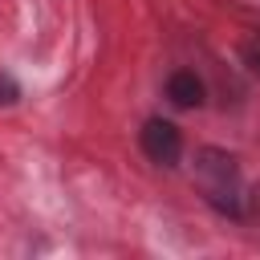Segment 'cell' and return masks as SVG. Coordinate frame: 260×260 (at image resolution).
I'll list each match as a JSON object with an SVG mask.
<instances>
[{
    "mask_svg": "<svg viewBox=\"0 0 260 260\" xmlns=\"http://www.w3.org/2000/svg\"><path fill=\"white\" fill-rule=\"evenodd\" d=\"M199 179H203V195L215 211L223 215H240V179H236V162L219 150H203L199 162Z\"/></svg>",
    "mask_w": 260,
    "mask_h": 260,
    "instance_id": "obj_1",
    "label": "cell"
},
{
    "mask_svg": "<svg viewBox=\"0 0 260 260\" xmlns=\"http://www.w3.org/2000/svg\"><path fill=\"white\" fill-rule=\"evenodd\" d=\"M142 154L158 167H175L183 154V134L167 122V118H150L142 126Z\"/></svg>",
    "mask_w": 260,
    "mask_h": 260,
    "instance_id": "obj_2",
    "label": "cell"
},
{
    "mask_svg": "<svg viewBox=\"0 0 260 260\" xmlns=\"http://www.w3.org/2000/svg\"><path fill=\"white\" fill-rule=\"evenodd\" d=\"M167 98H171L175 106L191 110V106H199V102H203V81H199L191 69H179V73H171V77H167Z\"/></svg>",
    "mask_w": 260,
    "mask_h": 260,
    "instance_id": "obj_3",
    "label": "cell"
},
{
    "mask_svg": "<svg viewBox=\"0 0 260 260\" xmlns=\"http://www.w3.org/2000/svg\"><path fill=\"white\" fill-rule=\"evenodd\" d=\"M244 65H248L252 73H260V37H252V41L244 45Z\"/></svg>",
    "mask_w": 260,
    "mask_h": 260,
    "instance_id": "obj_4",
    "label": "cell"
},
{
    "mask_svg": "<svg viewBox=\"0 0 260 260\" xmlns=\"http://www.w3.org/2000/svg\"><path fill=\"white\" fill-rule=\"evenodd\" d=\"M8 102H16V85H12V77H0V106H8Z\"/></svg>",
    "mask_w": 260,
    "mask_h": 260,
    "instance_id": "obj_5",
    "label": "cell"
}]
</instances>
